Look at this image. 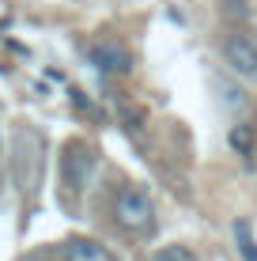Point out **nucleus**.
Wrapping results in <instances>:
<instances>
[{
  "label": "nucleus",
  "mask_w": 257,
  "mask_h": 261,
  "mask_svg": "<svg viewBox=\"0 0 257 261\" xmlns=\"http://www.w3.org/2000/svg\"><path fill=\"white\" fill-rule=\"evenodd\" d=\"M46 167V140L38 129H19L12 137V178L23 193H34Z\"/></svg>",
  "instance_id": "f257e3e1"
},
{
  "label": "nucleus",
  "mask_w": 257,
  "mask_h": 261,
  "mask_svg": "<svg viewBox=\"0 0 257 261\" xmlns=\"http://www.w3.org/2000/svg\"><path fill=\"white\" fill-rule=\"evenodd\" d=\"M113 216H118V223L125 231H152L155 204L140 186H125V190L118 193V201H113Z\"/></svg>",
  "instance_id": "f03ea898"
},
{
  "label": "nucleus",
  "mask_w": 257,
  "mask_h": 261,
  "mask_svg": "<svg viewBox=\"0 0 257 261\" xmlns=\"http://www.w3.org/2000/svg\"><path fill=\"white\" fill-rule=\"evenodd\" d=\"M91 170H95V155H91V148L87 144H65V155H61V178H65V190L68 193H79L87 186V178H91Z\"/></svg>",
  "instance_id": "7ed1b4c3"
},
{
  "label": "nucleus",
  "mask_w": 257,
  "mask_h": 261,
  "mask_svg": "<svg viewBox=\"0 0 257 261\" xmlns=\"http://www.w3.org/2000/svg\"><path fill=\"white\" fill-rule=\"evenodd\" d=\"M87 61H91L99 72H106V76H129L132 72V53L121 46V42H113V38L95 42V46L87 49Z\"/></svg>",
  "instance_id": "20e7f679"
},
{
  "label": "nucleus",
  "mask_w": 257,
  "mask_h": 261,
  "mask_svg": "<svg viewBox=\"0 0 257 261\" xmlns=\"http://www.w3.org/2000/svg\"><path fill=\"white\" fill-rule=\"evenodd\" d=\"M223 57H227V65H231L238 76H257V46H253V38L231 34V38L223 42Z\"/></svg>",
  "instance_id": "39448f33"
},
{
  "label": "nucleus",
  "mask_w": 257,
  "mask_h": 261,
  "mask_svg": "<svg viewBox=\"0 0 257 261\" xmlns=\"http://www.w3.org/2000/svg\"><path fill=\"white\" fill-rule=\"evenodd\" d=\"M65 257L68 261H118L110 246H102V242H95V239H72L65 246Z\"/></svg>",
  "instance_id": "423d86ee"
},
{
  "label": "nucleus",
  "mask_w": 257,
  "mask_h": 261,
  "mask_svg": "<svg viewBox=\"0 0 257 261\" xmlns=\"http://www.w3.org/2000/svg\"><path fill=\"white\" fill-rule=\"evenodd\" d=\"M235 242H238V250H242V261H257V242H253V231H250L246 220L235 223Z\"/></svg>",
  "instance_id": "0eeeda50"
},
{
  "label": "nucleus",
  "mask_w": 257,
  "mask_h": 261,
  "mask_svg": "<svg viewBox=\"0 0 257 261\" xmlns=\"http://www.w3.org/2000/svg\"><path fill=\"white\" fill-rule=\"evenodd\" d=\"M227 140H231V148L238 151V155H253V129L250 125H235Z\"/></svg>",
  "instance_id": "6e6552de"
},
{
  "label": "nucleus",
  "mask_w": 257,
  "mask_h": 261,
  "mask_svg": "<svg viewBox=\"0 0 257 261\" xmlns=\"http://www.w3.org/2000/svg\"><path fill=\"white\" fill-rule=\"evenodd\" d=\"M152 261H197V257H193L189 246H159L152 254Z\"/></svg>",
  "instance_id": "1a4fd4ad"
},
{
  "label": "nucleus",
  "mask_w": 257,
  "mask_h": 261,
  "mask_svg": "<svg viewBox=\"0 0 257 261\" xmlns=\"http://www.w3.org/2000/svg\"><path fill=\"white\" fill-rule=\"evenodd\" d=\"M219 91H223V102L227 106H238V110L246 106V95L242 91H235V87H227V84H219Z\"/></svg>",
  "instance_id": "9d476101"
},
{
  "label": "nucleus",
  "mask_w": 257,
  "mask_h": 261,
  "mask_svg": "<svg viewBox=\"0 0 257 261\" xmlns=\"http://www.w3.org/2000/svg\"><path fill=\"white\" fill-rule=\"evenodd\" d=\"M72 102L79 106V110H87V114H95V118H99V110H95V102H91V98H83V91H72Z\"/></svg>",
  "instance_id": "9b49d317"
},
{
  "label": "nucleus",
  "mask_w": 257,
  "mask_h": 261,
  "mask_svg": "<svg viewBox=\"0 0 257 261\" xmlns=\"http://www.w3.org/2000/svg\"><path fill=\"white\" fill-rule=\"evenodd\" d=\"M121 114H125V125H129L132 133H136L140 125H144V114H140V110H121Z\"/></svg>",
  "instance_id": "f8f14e48"
}]
</instances>
